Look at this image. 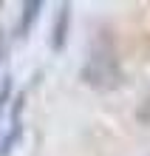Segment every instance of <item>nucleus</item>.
<instances>
[{"label": "nucleus", "mask_w": 150, "mask_h": 156, "mask_svg": "<svg viewBox=\"0 0 150 156\" xmlns=\"http://www.w3.org/2000/svg\"><path fill=\"white\" fill-rule=\"evenodd\" d=\"M68 26H71V6L62 3L60 12H57V20H54L51 37H48V43H51L54 51H62V48H65V40H68Z\"/></svg>", "instance_id": "2"}, {"label": "nucleus", "mask_w": 150, "mask_h": 156, "mask_svg": "<svg viewBox=\"0 0 150 156\" xmlns=\"http://www.w3.org/2000/svg\"><path fill=\"white\" fill-rule=\"evenodd\" d=\"M79 77L93 91H113L122 85V66H119V54L110 34H99L93 40Z\"/></svg>", "instance_id": "1"}, {"label": "nucleus", "mask_w": 150, "mask_h": 156, "mask_svg": "<svg viewBox=\"0 0 150 156\" xmlns=\"http://www.w3.org/2000/svg\"><path fill=\"white\" fill-rule=\"evenodd\" d=\"M40 12H43V3L40 0H26L23 3V14H20V26H17V34L20 37H26V34L31 31V26L37 23V17H40Z\"/></svg>", "instance_id": "3"}, {"label": "nucleus", "mask_w": 150, "mask_h": 156, "mask_svg": "<svg viewBox=\"0 0 150 156\" xmlns=\"http://www.w3.org/2000/svg\"><path fill=\"white\" fill-rule=\"evenodd\" d=\"M9 91H12V80L6 77V82L0 85V116H3V111H6V102H9Z\"/></svg>", "instance_id": "5"}, {"label": "nucleus", "mask_w": 150, "mask_h": 156, "mask_svg": "<svg viewBox=\"0 0 150 156\" xmlns=\"http://www.w3.org/2000/svg\"><path fill=\"white\" fill-rule=\"evenodd\" d=\"M136 122L145 125V128H150V91H147V97L142 99V105L136 108Z\"/></svg>", "instance_id": "4"}]
</instances>
